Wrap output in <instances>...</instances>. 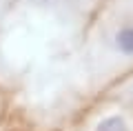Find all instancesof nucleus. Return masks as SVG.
I'll return each mask as SVG.
<instances>
[{
	"mask_svg": "<svg viewBox=\"0 0 133 131\" xmlns=\"http://www.w3.org/2000/svg\"><path fill=\"white\" fill-rule=\"evenodd\" d=\"M113 47L120 56L124 58H133V24L124 22L115 29L113 33Z\"/></svg>",
	"mask_w": 133,
	"mask_h": 131,
	"instance_id": "obj_1",
	"label": "nucleus"
},
{
	"mask_svg": "<svg viewBox=\"0 0 133 131\" xmlns=\"http://www.w3.org/2000/svg\"><path fill=\"white\" fill-rule=\"evenodd\" d=\"M95 131H129V127H127V122H124V118L109 116V118H104V120L98 122Z\"/></svg>",
	"mask_w": 133,
	"mask_h": 131,
	"instance_id": "obj_2",
	"label": "nucleus"
}]
</instances>
